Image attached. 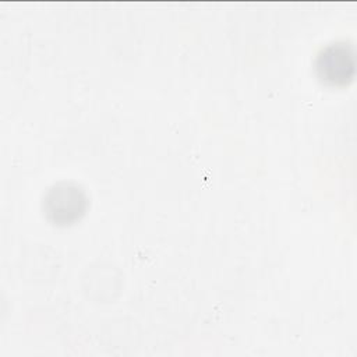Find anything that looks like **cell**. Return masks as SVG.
Returning <instances> with one entry per match:
<instances>
[{"label": "cell", "instance_id": "obj_1", "mask_svg": "<svg viewBox=\"0 0 357 357\" xmlns=\"http://www.w3.org/2000/svg\"><path fill=\"white\" fill-rule=\"evenodd\" d=\"M88 198L75 183L61 181L52 185L43 198L46 216L57 225H68L84 215Z\"/></svg>", "mask_w": 357, "mask_h": 357}, {"label": "cell", "instance_id": "obj_2", "mask_svg": "<svg viewBox=\"0 0 357 357\" xmlns=\"http://www.w3.org/2000/svg\"><path fill=\"white\" fill-rule=\"evenodd\" d=\"M317 75L331 85H344L354 74V52L346 42L326 45L315 60Z\"/></svg>", "mask_w": 357, "mask_h": 357}]
</instances>
